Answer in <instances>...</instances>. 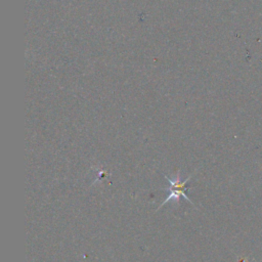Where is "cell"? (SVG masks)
Here are the masks:
<instances>
[{
	"mask_svg": "<svg viewBox=\"0 0 262 262\" xmlns=\"http://www.w3.org/2000/svg\"><path fill=\"white\" fill-rule=\"evenodd\" d=\"M191 176H192V174L189 175L185 180L182 181L181 178H180V173H179V172H178V173L176 174V176L173 177V178H169L168 176L165 175V178H166V179L168 180V182H169V186H168V188H167L168 191H169V193H168L167 198L161 203V205L159 206V208L157 209V211H158L161 207H163L165 204H167L168 202H172V203H175L176 205H178L181 196L192 205V202L190 201V199H189V198L186 195V193L184 192V190L186 189V188H185V185H186V183L190 180Z\"/></svg>",
	"mask_w": 262,
	"mask_h": 262,
	"instance_id": "cell-1",
	"label": "cell"
}]
</instances>
